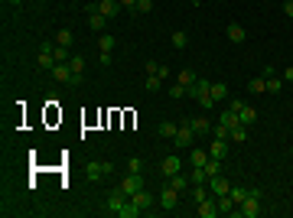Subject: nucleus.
I'll use <instances>...</instances> for the list:
<instances>
[{
  "label": "nucleus",
  "instance_id": "nucleus-1",
  "mask_svg": "<svg viewBox=\"0 0 293 218\" xmlns=\"http://www.w3.org/2000/svg\"><path fill=\"white\" fill-rule=\"evenodd\" d=\"M208 88H212V82H208V78H199L189 91H193V98L202 104V108H215V101H212V91H208Z\"/></svg>",
  "mask_w": 293,
  "mask_h": 218
},
{
  "label": "nucleus",
  "instance_id": "nucleus-2",
  "mask_svg": "<svg viewBox=\"0 0 293 218\" xmlns=\"http://www.w3.org/2000/svg\"><path fill=\"white\" fill-rule=\"evenodd\" d=\"M261 195H247L241 205H235V215H241V218H257L261 215Z\"/></svg>",
  "mask_w": 293,
  "mask_h": 218
},
{
  "label": "nucleus",
  "instance_id": "nucleus-3",
  "mask_svg": "<svg viewBox=\"0 0 293 218\" xmlns=\"http://www.w3.org/2000/svg\"><path fill=\"white\" fill-rule=\"evenodd\" d=\"M117 189H121L124 195H134V192H140L144 189V179H140V173H127L121 182H117Z\"/></svg>",
  "mask_w": 293,
  "mask_h": 218
},
{
  "label": "nucleus",
  "instance_id": "nucleus-4",
  "mask_svg": "<svg viewBox=\"0 0 293 218\" xmlns=\"http://www.w3.org/2000/svg\"><path fill=\"white\" fill-rule=\"evenodd\" d=\"M195 140V131H193V124L186 121V124H179V131H176V137H173V143H176V150H186L189 143Z\"/></svg>",
  "mask_w": 293,
  "mask_h": 218
},
{
  "label": "nucleus",
  "instance_id": "nucleus-5",
  "mask_svg": "<svg viewBox=\"0 0 293 218\" xmlns=\"http://www.w3.org/2000/svg\"><path fill=\"white\" fill-rule=\"evenodd\" d=\"M36 62H39V69L43 72H52L55 69V46H39V55H36Z\"/></svg>",
  "mask_w": 293,
  "mask_h": 218
},
{
  "label": "nucleus",
  "instance_id": "nucleus-6",
  "mask_svg": "<svg viewBox=\"0 0 293 218\" xmlns=\"http://www.w3.org/2000/svg\"><path fill=\"white\" fill-rule=\"evenodd\" d=\"M114 173V163H88L85 166V176L92 182H98V179H104V176H111Z\"/></svg>",
  "mask_w": 293,
  "mask_h": 218
},
{
  "label": "nucleus",
  "instance_id": "nucleus-7",
  "mask_svg": "<svg viewBox=\"0 0 293 218\" xmlns=\"http://www.w3.org/2000/svg\"><path fill=\"white\" fill-rule=\"evenodd\" d=\"M127 202H131V195H124L121 189L114 186V189H111V195H108V212H111V215H117V212H121Z\"/></svg>",
  "mask_w": 293,
  "mask_h": 218
},
{
  "label": "nucleus",
  "instance_id": "nucleus-8",
  "mask_svg": "<svg viewBox=\"0 0 293 218\" xmlns=\"http://www.w3.org/2000/svg\"><path fill=\"white\" fill-rule=\"evenodd\" d=\"M176 202H179V189H173L170 182L160 189V205L163 209H176Z\"/></svg>",
  "mask_w": 293,
  "mask_h": 218
},
{
  "label": "nucleus",
  "instance_id": "nucleus-9",
  "mask_svg": "<svg viewBox=\"0 0 293 218\" xmlns=\"http://www.w3.org/2000/svg\"><path fill=\"white\" fill-rule=\"evenodd\" d=\"M208 189H212V195L218 199V195H228V192H232V182L218 173V176H212V179H208Z\"/></svg>",
  "mask_w": 293,
  "mask_h": 218
},
{
  "label": "nucleus",
  "instance_id": "nucleus-10",
  "mask_svg": "<svg viewBox=\"0 0 293 218\" xmlns=\"http://www.w3.org/2000/svg\"><path fill=\"white\" fill-rule=\"evenodd\" d=\"M160 170H163V176L170 179V176H176V173H183V160H179V156H163Z\"/></svg>",
  "mask_w": 293,
  "mask_h": 218
},
{
  "label": "nucleus",
  "instance_id": "nucleus-11",
  "mask_svg": "<svg viewBox=\"0 0 293 218\" xmlns=\"http://www.w3.org/2000/svg\"><path fill=\"white\" fill-rule=\"evenodd\" d=\"M52 78H55V82H69V85H75V72L69 69V62H55Z\"/></svg>",
  "mask_w": 293,
  "mask_h": 218
},
{
  "label": "nucleus",
  "instance_id": "nucleus-12",
  "mask_svg": "<svg viewBox=\"0 0 293 218\" xmlns=\"http://www.w3.org/2000/svg\"><path fill=\"white\" fill-rule=\"evenodd\" d=\"M131 202L137 205L140 212H146V209H150V205H153V195L146 192V189H140V192H134V195H131Z\"/></svg>",
  "mask_w": 293,
  "mask_h": 218
},
{
  "label": "nucleus",
  "instance_id": "nucleus-13",
  "mask_svg": "<svg viewBox=\"0 0 293 218\" xmlns=\"http://www.w3.org/2000/svg\"><path fill=\"white\" fill-rule=\"evenodd\" d=\"M199 215H202V218H215V215H218V202H215V195H208L205 202H199Z\"/></svg>",
  "mask_w": 293,
  "mask_h": 218
},
{
  "label": "nucleus",
  "instance_id": "nucleus-14",
  "mask_svg": "<svg viewBox=\"0 0 293 218\" xmlns=\"http://www.w3.org/2000/svg\"><path fill=\"white\" fill-rule=\"evenodd\" d=\"M98 13L111 20V16H117V13H121V3H117V0H101V3H98Z\"/></svg>",
  "mask_w": 293,
  "mask_h": 218
},
{
  "label": "nucleus",
  "instance_id": "nucleus-15",
  "mask_svg": "<svg viewBox=\"0 0 293 218\" xmlns=\"http://www.w3.org/2000/svg\"><path fill=\"white\" fill-rule=\"evenodd\" d=\"M218 124H225V127H228V131H235V127L241 124V117L235 114L232 108H225V111H222V117H218Z\"/></svg>",
  "mask_w": 293,
  "mask_h": 218
},
{
  "label": "nucleus",
  "instance_id": "nucleus-16",
  "mask_svg": "<svg viewBox=\"0 0 293 218\" xmlns=\"http://www.w3.org/2000/svg\"><path fill=\"white\" fill-rule=\"evenodd\" d=\"M208 91H212V101H228V85H225V82H212V88H208Z\"/></svg>",
  "mask_w": 293,
  "mask_h": 218
},
{
  "label": "nucleus",
  "instance_id": "nucleus-17",
  "mask_svg": "<svg viewBox=\"0 0 293 218\" xmlns=\"http://www.w3.org/2000/svg\"><path fill=\"white\" fill-rule=\"evenodd\" d=\"M225 33H228V39H232V43H244V39H247V30H244L241 23H228V30H225Z\"/></svg>",
  "mask_w": 293,
  "mask_h": 218
},
{
  "label": "nucleus",
  "instance_id": "nucleus-18",
  "mask_svg": "<svg viewBox=\"0 0 293 218\" xmlns=\"http://www.w3.org/2000/svg\"><path fill=\"white\" fill-rule=\"evenodd\" d=\"M218 215H235V199L232 195H218Z\"/></svg>",
  "mask_w": 293,
  "mask_h": 218
},
{
  "label": "nucleus",
  "instance_id": "nucleus-19",
  "mask_svg": "<svg viewBox=\"0 0 293 218\" xmlns=\"http://www.w3.org/2000/svg\"><path fill=\"white\" fill-rule=\"evenodd\" d=\"M189 124H193V131H195V137H199V133H212V121H208V117H195V121H189Z\"/></svg>",
  "mask_w": 293,
  "mask_h": 218
},
{
  "label": "nucleus",
  "instance_id": "nucleus-20",
  "mask_svg": "<svg viewBox=\"0 0 293 218\" xmlns=\"http://www.w3.org/2000/svg\"><path fill=\"white\" fill-rule=\"evenodd\" d=\"M176 82H179L183 88H193L195 82H199V75H195V72H189V69H183V72L176 75Z\"/></svg>",
  "mask_w": 293,
  "mask_h": 218
},
{
  "label": "nucleus",
  "instance_id": "nucleus-21",
  "mask_svg": "<svg viewBox=\"0 0 293 218\" xmlns=\"http://www.w3.org/2000/svg\"><path fill=\"white\" fill-rule=\"evenodd\" d=\"M238 117H241V124H244V127H251V124L257 121V111L251 108V104H244V108L238 111Z\"/></svg>",
  "mask_w": 293,
  "mask_h": 218
},
{
  "label": "nucleus",
  "instance_id": "nucleus-22",
  "mask_svg": "<svg viewBox=\"0 0 293 218\" xmlns=\"http://www.w3.org/2000/svg\"><path fill=\"white\" fill-rule=\"evenodd\" d=\"M208 153L218 156V160H222V156H228V140H218V137H212V150H208Z\"/></svg>",
  "mask_w": 293,
  "mask_h": 218
},
{
  "label": "nucleus",
  "instance_id": "nucleus-23",
  "mask_svg": "<svg viewBox=\"0 0 293 218\" xmlns=\"http://www.w3.org/2000/svg\"><path fill=\"white\" fill-rule=\"evenodd\" d=\"M208 195H212V189H208V182H199V186L193 189V202L199 205V202H205Z\"/></svg>",
  "mask_w": 293,
  "mask_h": 218
},
{
  "label": "nucleus",
  "instance_id": "nucleus-24",
  "mask_svg": "<svg viewBox=\"0 0 293 218\" xmlns=\"http://www.w3.org/2000/svg\"><path fill=\"white\" fill-rule=\"evenodd\" d=\"M202 170H205V176L212 179V176H218V173H222V160H218V156H208V163L202 166Z\"/></svg>",
  "mask_w": 293,
  "mask_h": 218
},
{
  "label": "nucleus",
  "instance_id": "nucleus-25",
  "mask_svg": "<svg viewBox=\"0 0 293 218\" xmlns=\"http://www.w3.org/2000/svg\"><path fill=\"white\" fill-rule=\"evenodd\" d=\"M235 199V205H241L247 199V195H251V186H232V192H228Z\"/></svg>",
  "mask_w": 293,
  "mask_h": 218
},
{
  "label": "nucleus",
  "instance_id": "nucleus-26",
  "mask_svg": "<svg viewBox=\"0 0 293 218\" xmlns=\"http://www.w3.org/2000/svg\"><path fill=\"white\" fill-rule=\"evenodd\" d=\"M69 69L75 72V82H82V72H85V59H82V55H72V59H69Z\"/></svg>",
  "mask_w": 293,
  "mask_h": 218
},
{
  "label": "nucleus",
  "instance_id": "nucleus-27",
  "mask_svg": "<svg viewBox=\"0 0 293 218\" xmlns=\"http://www.w3.org/2000/svg\"><path fill=\"white\" fill-rule=\"evenodd\" d=\"M72 43H75L72 30H59V33H55V46H65V49H72Z\"/></svg>",
  "mask_w": 293,
  "mask_h": 218
},
{
  "label": "nucleus",
  "instance_id": "nucleus-28",
  "mask_svg": "<svg viewBox=\"0 0 293 218\" xmlns=\"http://www.w3.org/2000/svg\"><path fill=\"white\" fill-rule=\"evenodd\" d=\"M247 91L251 94H261V91H267V78H251V82H247Z\"/></svg>",
  "mask_w": 293,
  "mask_h": 218
},
{
  "label": "nucleus",
  "instance_id": "nucleus-29",
  "mask_svg": "<svg viewBox=\"0 0 293 218\" xmlns=\"http://www.w3.org/2000/svg\"><path fill=\"white\" fill-rule=\"evenodd\" d=\"M88 26H92V30H104V26H108V16H101V13H88Z\"/></svg>",
  "mask_w": 293,
  "mask_h": 218
},
{
  "label": "nucleus",
  "instance_id": "nucleus-30",
  "mask_svg": "<svg viewBox=\"0 0 293 218\" xmlns=\"http://www.w3.org/2000/svg\"><path fill=\"white\" fill-rule=\"evenodd\" d=\"M208 156H212V153H205V150H193V153H189V163H193V166H205Z\"/></svg>",
  "mask_w": 293,
  "mask_h": 218
},
{
  "label": "nucleus",
  "instance_id": "nucleus-31",
  "mask_svg": "<svg viewBox=\"0 0 293 218\" xmlns=\"http://www.w3.org/2000/svg\"><path fill=\"white\" fill-rule=\"evenodd\" d=\"M176 131H179V124H170V121H163V124H160V137H166V140H173Z\"/></svg>",
  "mask_w": 293,
  "mask_h": 218
},
{
  "label": "nucleus",
  "instance_id": "nucleus-32",
  "mask_svg": "<svg viewBox=\"0 0 293 218\" xmlns=\"http://www.w3.org/2000/svg\"><path fill=\"white\" fill-rule=\"evenodd\" d=\"M189 182H193V179H189V176H183V173H176V176H170V186H173V189H179V192H183V189L189 186Z\"/></svg>",
  "mask_w": 293,
  "mask_h": 218
},
{
  "label": "nucleus",
  "instance_id": "nucleus-33",
  "mask_svg": "<svg viewBox=\"0 0 293 218\" xmlns=\"http://www.w3.org/2000/svg\"><path fill=\"white\" fill-rule=\"evenodd\" d=\"M170 43H173V46H176V49H186V46H189V36H186L183 30H176V33H173V36H170Z\"/></svg>",
  "mask_w": 293,
  "mask_h": 218
},
{
  "label": "nucleus",
  "instance_id": "nucleus-34",
  "mask_svg": "<svg viewBox=\"0 0 293 218\" xmlns=\"http://www.w3.org/2000/svg\"><path fill=\"white\" fill-rule=\"evenodd\" d=\"M267 91H270V94H280V91H284V78L270 75V78H267Z\"/></svg>",
  "mask_w": 293,
  "mask_h": 218
},
{
  "label": "nucleus",
  "instance_id": "nucleus-35",
  "mask_svg": "<svg viewBox=\"0 0 293 218\" xmlns=\"http://www.w3.org/2000/svg\"><path fill=\"white\" fill-rule=\"evenodd\" d=\"M137 215H140V209H137L134 202H127V205H124L121 212H117V218H137Z\"/></svg>",
  "mask_w": 293,
  "mask_h": 218
},
{
  "label": "nucleus",
  "instance_id": "nucleus-36",
  "mask_svg": "<svg viewBox=\"0 0 293 218\" xmlns=\"http://www.w3.org/2000/svg\"><path fill=\"white\" fill-rule=\"evenodd\" d=\"M244 140H247V127L238 124V127L232 131V143H244Z\"/></svg>",
  "mask_w": 293,
  "mask_h": 218
},
{
  "label": "nucleus",
  "instance_id": "nucleus-37",
  "mask_svg": "<svg viewBox=\"0 0 293 218\" xmlns=\"http://www.w3.org/2000/svg\"><path fill=\"white\" fill-rule=\"evenodd\" d=\"M212 137H218V140H232V131H228L225 124H215L212 127Z\"/></svg>",
  "mask_w": 293,
  "mask_h": 218
},
{
  "label": "nucleus",
  "instance_id": "nucleus-38",
  "mask_svg": "<svg viewBox=\"0 0 293 218\" xmlns=\"http://www.w3.org/2000/svg\"><path fill=\"white\" fill-rule=\"evenodd\" d=\"M98 46H101V52H111V49H114V36H108V33H101Z\"/></svg>",
  "mask_w": 293,
  "mask_h": 218
},
{
  "label": "nucleus",
  "instance_id": "nucleus-39",
  "mask_svg": "<svg viewBox=\"0 0 293 218\" xmlns=\"http://www.w3.org/2000/svg\"><path fill=\"white\" fill-rule=\"evenodd\" d=\"M72 59V49H65V46H55V62H69Z\"/></svg>",
  "mask_w": 293,
  "mask_h": 218
},
{
  "label": "nucleus",
  "instance_id": "nucleus-40",
  "mask_svg": "<svg viewBox=\"0 0 293 218\" xmlns=\"http://www.w3.org/2000/svg\"><path fill=\"white\" fill-rule=\"evenodd\" d=\"M127 170H131V173H140V170H144V160H140V156H131V160H127Z\"/></svg>",
  "mask_w": 293,
  "mask_h": 218
},
{
  "label": "nucleus",
  "instance_id": "nucleus-41",
  "mask_svg": "<svg viewBox=\"0 0 293 218\" xmlns=\"http://www.w3.org/2000/svg\"><path fill=\"white\" fill-rule=\"evenodd\" d=\"M146 91H160V75H146Z\"/></svg>",
  "mask_w": 293,
  "mask_h": 218
},
{
  "label": "nucleus",
  "instance_id": "nucleus-42",
  "mask_svg": "<svg viewBox=\"0 0 293 218\" xmlns=\"http://www.w3.org/2000/svg\"><path fill=\"white\" fill-rule=\"evenodd\" d=\"M137 13H150V10H153V0H137Z\"/></svg>",
  "mask_w": 293,
  "mask_h": 218
},
{
  "label": "nucleus",
  "instance_id": "nucleus-43",
  "mask_svg": "<svg viewBox=\"0 0 293 218\" xmlns=\"http://www.w3.org/2000/svg\"><path fill=\"white\" fill-rule=\"evenodd\" d=\"M170 98H176V101H179V98H186V88L179 85V82H176V85L170 88Z\"/></svg>",
  "mask_w": 293,
  "mask_h": 218
},
{
  "label": "nucleus",
  "instance_id": "nucleus-44",
  "mask_svg": "<svg viewBox=\"0 0 293 218\" xmlns=\"http://www.w3.org/2000/svg\"><path fill=\"white\" fill-rule=\"evenodd\" d=\"M280 78H284V82H293V65H287V69H284V75H280Z\"/></svg>",
  "mask_w": 293,
  "mask_h": 218
},
{
  "label": "nucleus",
  "instance_id": "nucleus-45",
  "mask_svg": "<svg viewBox=\"0 0 293 218\" xmlns=\"http://www.w3.org/2000/svg\"><path fill=\"white\" fill-rule=\"evenodd\" d=\"M284 13H287V16H293V0H287V3H284Z\"/></svg>",
  "mask_w": 293,
  "mask_h": 218
},
{
  "label": "nucleus",
  "instance_id": "nucleus-46",
  "mask_svg": "<svg viewBox=\"0 0 293 218\" xmlns=\"http://www.w3.org/2000/svg\"><path fill=\"white\" fill-rule=\"evenodd\" d=\"M121 7H137V0H117Z\"/></svg>",
  "mask_w": 293,
  "mask_h": 218
},
{
  "label": "nucleus",
  "instance_id": "nucleus-47",
  "mask_svg": "<svg viewBox=\"0 0 293 218\" xmlns=\"http://www.w3.org/2000/svg\"><path fill=\"white\" fill-rule=\"evenodd\" d=\"M10 3H13V7H20V3H23V0H10Z\"/></svg>",
  "mask_w": 293,
  "mask_h": 218
},
{
  "label": "nucleus",
  "instance_id": "nucleus-48",
  "mask_svg": "<svg viewBox=\"0 0 293 218\" xmlns=\"http://www.w3.org/2000/svg\"><path fill=\"white\" fill-rule=\"evenodd\" d=\"M290 153H293V150H290Z\"/></svg>",
  "mask_w": 293,
  "mask_h": 218
}]
</instances>
